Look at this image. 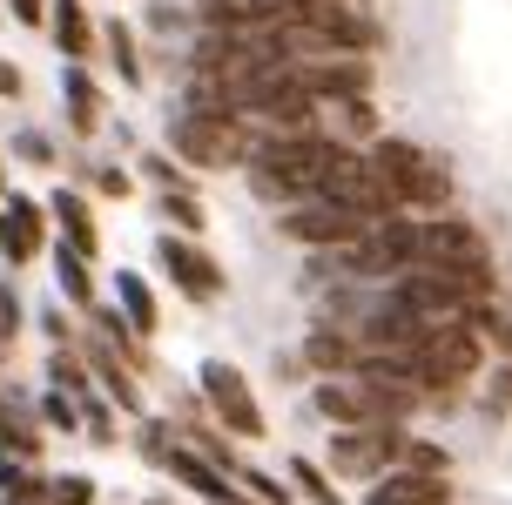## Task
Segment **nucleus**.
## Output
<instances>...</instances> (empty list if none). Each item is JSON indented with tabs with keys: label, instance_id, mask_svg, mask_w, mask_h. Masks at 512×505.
Returning a JSON list of instances; mask_svg holds the SVG:
<instances>
[{
	"label": "nucleus",
	"instance_id": "obj_1",
	"mask_svg": "<svg viewBox=\"0 0 512 505\" xmlns=\"http://www.w3.org/2000/svg\"><path fill=\"white\" fill-rule=\"evenodd\" d=\"M351 155V142H337V135H256V149H250V189L263 202H317L324 196V182H331V169Z\"/></svg>",
	"mask_w": 512,
	"mask_h": 505
},
{
	"label": "nucleus",
	"instance_id": "obj_2",
	"mask_svg": "<svg viewBox=\"0 0 512 505\" xmlns=\"http://www.w3.org/2000/svg\"><path fill=\"white\" fill-rule=\"evenodd\" d=\"M317 411L331 418L337 431H351V425H405L411 411H418V391L411 384H391V378H364V371H344V378H324L317 391Z\"/></svg>",
	"mask_w": 512,
	"mask_h": 505
},
{
	"label": "nucleus",
	"instance_id": "obj_3",
	"mask_svg": "<svg viewBox=\"0 0 512 505\" xmlns=\"http://www.w3.org/2000/svg\"><path fill=\"white\" fill-rule=\"evenodd\" d=\"M371 169L391 182L398 209L445 216V202H452V169H445L432 149H418V142H398V135H378V142H371Z\"/></svg>",
	"mask_w": 512,
	"mask_h": 505
},
{
	"label": "nucleus",
	"instance_id": "obj_4",
	"mask_svg": "<svg viewBox=\"0 0 512 505\" xmlns=\"http://www.w3.org/2000/svg\"><path fill=\"white\" fill-rule=\"evenodd\" d=\"M169 149L196 169H243L256 149V128L243 115H209V108H182L169 122Z\"/></svg>",
	"mask_w": 512,
	"mask_h": 505
},
{
	"label": "nucleus",
	"instance_id": "obj_5",
	"mask_svg": "<svg viewBox=\"0 0 512 505\" xmlns=\"http://www.w3.org/2000/svg\"><path fill=\"white\" fill-rule=\"evenodd\" d=\"M411 270H459V277H492V243L465 216H418L411 229Z\"/></svg>",
	"mask_w": 512,
	"mask_h": 505
},
{
	"label": "nucleus",
	"instance_id": "obj_6",
	"mask_svg": "<svg viewBox=\"0 0 512 505\" xmlns=\"http://www.w3.org/2000/svg\"><path fill=\"white\" fill-rule=\"evenodd\" d=\"M277 229L290 236V243H304V250H344V243H358L364 229H371V216L317 196V202H290V209L277 216Z\"/></svg>",
	"mask_w": 512,
	"mask_h": 505
},
{
	"label": "nucleus",
	"instance_id": "obj_7",
	"mask_svg": "<svg viewBox=\"0 0 512 505\" xmlns=\"http://www.w3.org/2000/svg\"><path fill=\"white\" fill-rule=\"evenodd\" d=\"M405 458V425H351L331 438V472L344 479H384Z\"/></svg>",
	"mask_w": 512,
	"mask_h": 505
},
{
	"label": "nucleus",
	"instance_id": "obj_8",
	"mask_svg": "<svg viewBox=\"0 0 512 505\" xmlns=\"http://www.w3.org/2000/svg\"><path fill=\"white\" fill-rule=\"evenodd\" d=\"M290 75L310 101H351V95H371V81H378L364 54H304V61H290Z\"/></svg>",
	"mask_w": 512,
	"mask_h": 505
},
{
	"label": "nucleus",
	"instance_id": "obj_9",
	"mask_svg": "<svg viewBox=\"0 0 512 505\" xmlns=\"http://www.w3.org/2000/svg\"><path fill=\"white\" fill-rule=\"evenodd\" d=\"M203 398H209V411H216V418H223L236 438H263V411H256V391H250V378H243L236 364L209 357V364H203Z\"/></svg>",
	"mask_w": 512,
	"mask_h": 505
},
{
	"label": "nucleus",
	"instance_id": "obj_10",
	"mask_svg": "<svg viewBox=\"0 0 512 505\" xmlns=\"http://www.w3.org/2000/svg\"><path fill=\"white\" fill-rule=\"evenodd\" d=\"M155 256H162L169 283H176L189 303H216V297H223V270H216V256H203L189 236H162V243H155Z\"/></svg>",
	"mask_w": 512,
	"mask_h": 505
},
{
	"label": "nucleus",
	"instance_id": "obj_11",
	"mask_svg": "<svg viewBox=\"0 0 512 505\" xmlns=\"http://www.w3.org/2000/svg\"><path fill=\"white\" fill-rule=\"evenodd\" d=\"M364 505H452V472H405V465H391L384 479H371Z\"/></svg>",
	"mask_w": 512,
	"mask_h": 505
},
{
	"label": "nucleus",
	"instance_id": "obj_12",
	"mask_svg": "<svg viewBox=\"0 0 512 505\" xmlns=\"http://www.w3.org/2000/svg\"><path fill=\"white\" fill-rule=\"evenodd\" d=\"M34 250H41V209L14 196V209H0V256L7 263H27Z\"/></svg>",
	"mask_w": 512,
	"mask_h": 505
},
{
	"label": "nucleus",
	"instance_id": "obj_13",
	"mask_svg": "<svg viewBox=\"0 0 512 505\" xmlns=\"http://www.w3.org/2000/svg\"><path fill=\"white\" fill-rule=\"evenodd\" d=\"M304 364L324 371V378H344V371H358V337H351V330H310Z\"/></svg>",
	"mask_w": 512,
	"mask_h": 505
},
{
	"label": "nucleus",
	"instance_id": "obj_14",
	"mask_svg": "<svg viewBox=\"0 0 512 505\" xmlns=\"http://www.w3.org/2000/svg\"><path fill=\"white\" fill-rule=\"evenodd\" d=\"M162 472H169V479H182L189 492H203V499H223V492H230V485H223V472H216V465H209L203 452H189V445H176Z\"/></svg>",
	"mask_w": 512,
	"mask_h": 505
},
{
	"label": "nucleus",
	"instance_id": "obj_15",
	"mask_svg": "<svg viewBox=\"0 0 512 505\" xmlns=\"http://www.w3.org/2000/svg\"><path fill=\"white\" fill-rule=\"evenodd\" d=\"M61 95H68L75 135H95V122H102V95H95V81L81 75V68H68V75H61Z\"/></svg>",
	"mask_w": 512,
	"mask_h": 505
},
{
	"label": "nucleus",
	"instance_id": "obj_16",
	"mask_svg": "<svg viewBox=\"0 0 512 505\" xmlns=\"http://www.w3.org/2000/svg\"><path fill=\"white\" fill-rule=\"evenodd\" d=\"M54 41H61V54H75V61L95 48V27L81 14V0H54Z\"/></svg>",
	"mask_w": 512,
	"mask_h": 505
},
{
	"label": "nucleus",
	"instance_id": "obj_17",
	"mask_svg": "<svg viewBox=\"0 0 512 505\" xmlns=\"http://www.w3.org/2000/svg\"><path fill=\"white\" fill-rule=\"evenodd\" d=\"M54 216H61V229H68L75 256H95V223H88V202L61 189V196H54Z\"/></svg>",
	"mask_w": 512,
	"mask_h": 505
},
{
	"label": "nucleus",
	"instance_id": "obj_18",
	"mask_svg": "<svg viewBox=\"0 0 512 505\" xmlns=\"http://www.w3.org/2000/svg\"><path fill=\"white\" fill-rule=\"evenodd\" d=\"M115 290H122L128 330H135V337H149V330H155V297H149V283H142V277H128V270H122V283H115Z\"/></svg>",
	"mask_w": 512,
	"mask_h": 505
},
{
	"label": "nucleus",
	"instance_id": "obj_19",
	"mask_svg": "<svg viewBox=\"0 0 512 505\" xmlns=\"http://www.w3.org/2000/svg\"><path fill=\"white\" fill-rule=\"evenodd\" d=\"M54 277H61V290H68V303H95V283H88V256L61 250V256H54Z\"/></svg>",
	"mask_w": 512,
	"mask_h": 505
},
{
	"label": "nucleus",
	"instance_id": "obj_20",
	"mask_svg": "<svg viewBox=\"0 0 512 505\" xmlns=\"http://www.w3.org/2000/svg\"><path fill=\"white\" fill-rule=\"evenodd\" d=\"M405 472H452V458L438 452V445H425V438H405V458H398Z\"/></svg>",
	"mask_w": 512,
	"mask_h": 505
},
{
	"label": "nucleus",
	"instance_id": "obj_21",
	"mask_svg": "<svg viewBox=\"0 0 512 505\" xmlns=\"http://www.w3.org/2000/svg\"><path fill=\"white\" fill-rule=\"evenodd\" d=\"M290 479L304 485V492H310V499H317V505H344V499H337V485L324 479V472H317L310 458H297V465H290Z\"/></svg>",
	"mask_w": 512,
	"mask_h": 505
},
{
	"label": "nucleus",
	"instance_id": "obj_22",
	"mask_svg": "<svg viewBox=\"0 0 512 505\" xmlns=\"http://www.w3.org/2000/svg\"><path fill=\"white\" fill-rule=\"evenodd\" d=\"M108 54H115V68H122V81H142V61H135V41H128V27H122V21L108 27Z\"/></svg>",
	"mask_w": 512,
	"mask_h": 505
},
{
	"label": "nucleus",
	"instance_id": "obj_23",
	"mask_svg": "<svg viewBox=\"0 0 512 505\" xmlns=\"http://www.w3.org/2000/svg\"><path fill=\"white\" fill-rule=\"evenodd\" d=\"M48 505H95V479H54V492H48Z\"/></svg>",
	"mask_w": 512,
	"mask_h": 505
},
{
	"label": "nucleus",
	"instance_id": "obj_24",
	"mask_svg": "<svg viewBox=\"0 0 512 505\" xmlns=\"http://www.w3.org/2000/svg\"><path fill=\"white\" fill-rule=\"evenodd\" d=\"M162 216H169V223H182V229H203V209H196V196H182V189H169V196H162Z\"/></svg>",
	"mask_w": 512,
	"mask_h": 505
},
{
	"label": "nucleus",
	"instance_id": "obj_25",
	"mask_svg": "<svg viewBox=\"0 0 512 505\" xmlns=\"http://www.w3.org/2000/svg\"><path fill=\"white\" fill-rule=\"evenodd\" d=\"M169 452H176V431H169V425H142V458L169 465Z\"/></svg>",
	"mask_w": 512,
	"mask_h": 505
},
{
	"label": "nucleus",
	"instance_id": "obj_26",
	"mask_svg": "<svg viewBox=\"0 0 512 505\" xmlns=\"http://www.w3.org/2000/svg\"><path fill=\"white\" fill-rule=\"evenodd\" d=\"M243 485L256 492V505H290V492H283L277 479H263V472H243Z\"/></svg>",
	"mask_w": 512,
	"mask_h": 505
},
{
	"label": "nucleus",
	"instance_id": "obj_27",
	"mask_svg": "<svg viewBox=\"0 0 512 505\" xmlns=\"http://www.w3.org/2000/svg\"><path fill=\"white\" fill-rule=\"evenodd\" d=\"M142 169H149V176L162 182V189H182V169L169 162V155H142Z\"/></svg>",
	"mask_w": 512,
	"mask_h": 505
},
{
	"label": "nucleus",
	"instance_id": "obj_28",
	"mask_svg": "<svg viewBox=\"0 0 512 505\" xmlns=\"http://www.w3.org/2000/svg\"><path fill=\"white\" fill-rule=\"evenodd\" d=\"M21 330V303H14V290H0V344Z\"/></svg>",
	"mask_w": 512,
	"mask_h": 505
},
{
	"label": "nucleus",
	"instance_id": "obj_29",
	"mask_svg": "<svg viewBox=\"0 0 512 505\" xmlns=\"http://www.w3.org/2000/svg\"><path fill=\"white\" fill-rule=\"evenodd\" d=\"M7 7H14V21H27V27L48 21V0H7Z\"/></svg>",
	"mask_w": 512,
	"mask_h": 505
},
{
	"label": "nucleus",
	"instance_id": "obj_30",
	"mask_svg": "<svg viewBox=\"0 0 512 505\" xmlns=\"http://www.w3.org/2000/svg\"><path fill=\"white\" fill-rule=\"evenodd\" d=\"M54 384H68V391H81V364H75V357H68V351L54 357Z\"/></svg>",
	"mask_w": 512,
	"mask_h": 505
},
{
	"label": "nucleus",
	"instance_id": "obj_31",
	"mask_svg": "<svg viewBox=\"0 0 512 505\" xmlns=\"http://www.w3.org/2000/svg\"><path fill=\"white\" fill-rule=\"evenodd\" d=\"M492 404L512 411V364H499V378H492Z\"/></svg>",
	"mask_w": 512,
	"mask_h": 505
},
{
	"label": "nucleus",
	"instance_id": "obj_32",
	"mask_svg": "<svg viewBox=\"0 0 512 505\" xmlns=\"http://www.w3.org/2000/svg\"><path fill=\"white\" fill-rule=\"evenodd\" d=\"M95 189H102V196H128V176H122V169H102V176H95Z\"/></svg>",
	"mask_w": 512,
	"mask_h": 505
},
{
	"label": "nucleus",
	"instance_id": "obj_33",
	"mask_svg": "<svg viewBox=\"0 0 512 505\" xmlns=\"http://www.w3.org/2000/svg\"><path fill=\"white\" fill-rule=\"evenodd\" d=\"M48 418H54V425H68V431H75V404H68V398H48Z\"/></svg>",
	"mask_w": 512,
	"mask_h": 505
},
{
	"label": "nucleus",
	"instance_id": "obj_34",
	"mask_svg": "<svg viewBox=\"0 0 512 505\" xmlns=\"http://www.w3.org/2000/svg\"><path fill=\"white\" fill-rule=\"evenodd\" d=\"M0 95H21V68H7V61H0Z\"/></svg>",
	"mask_w": 512,
	"mask_h": 505
},
{
	"label": "nucleus",
	"instance_id": "obj_35",
	"mask_svg": "<svg viewBox=\"0 0 512 505\" xmlns=\"http://www.w3.org/2000/svg\"><path fill=\"white\" fill-rule=\"evenodd\" d=\"M492 344L506 351V364H512V324H492Z\"/></svg>",
	"mask_w": 512,
	"mask_h": 505
},
{
	"label": "nucleus",
	"instance_id": "obj_36",
	"mask_svg": "<svg viewBox=\"0 0 512 505\" xmlns=\"http://www.w3.org/2000/svg\"><path fill=\"white\" fill-rule=\"evenodd\" d=\"M209 505H250V499H236V492H223V499H209Z\"/></svg>",
	"mask_w": 512,
	"mask_h": 505
},
{
	"label": "nucleus",
	"instance_id": "obj_37",
	"mask_svg": "<svg viewBox=\"0 0 512 505\" xmlns=\"http://www.w3.org/2000/svg\"><path fill=\"white\" fill-rule=\"evenodd\" d=\"M7 425H14V418H7V404H0V431H7Z\"/></svg>",
	"mask_w": 512,
	"mask_h": 505
}]
</instances>
